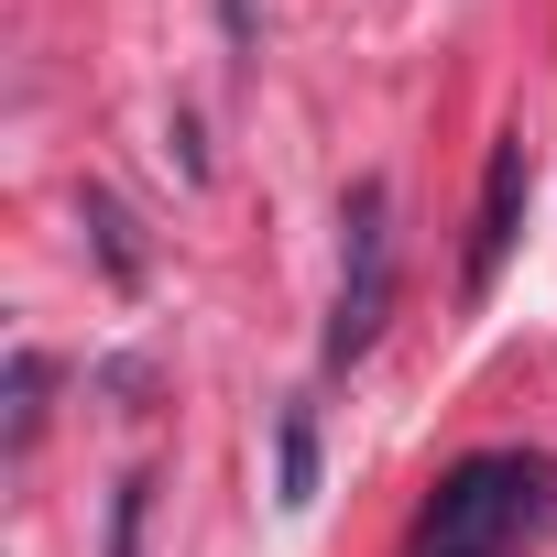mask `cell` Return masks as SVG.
<instances>
[{
	"label": "cell",
	"instance_id": "obj_1",
	"mask_svg": "<svg viewBox=\"0 0 557 557\" xmlns=\"http://www.w3.org/2000/svg\"><path fill=\"white\" fill-rule=\"evenodd\" d=\"M557 513V470L535 459V448H481V459H459L448 481H437V503H426V524H416V546H459V557H513L535 524Z\"/></svg>",
	"mask_w": 557,
	"mask_h": 557
},
{
	"label": "cell",
	"instance_id": "obj_2",
	"mask_svg": "<svg viewBox=\"0 0 557 557\" xmlns=\"http://www.w3.org/2000/svg\"><path fill=\"white\" fill-rule=\"evenodd\" d=\"M394 197H383V175H361L350 197H339V230H350V262H339V307H329V372H350L372 339H383V318H394Z\"/></svg>",
	"mask_w": 557,
	"mask_h": 557
},
{
	"label": "cell",
	"instance_id": "obj_3",
	"mask_svg": "<svg viewBox=\"0 0 557 557\" xmlns=\"http://www.w3.org/2000/svg\"><path fill=\"white\" fill-rule=\"evenodd\" d=\"M524 197H535V153H524V132H503L492 164H481V219H470V262H459V296H470V307L492 296L503 251L524 240Z\"/></svg>",
	"mask_w": 557,
	"mask_h": 557
},
{
	"label": "cell",
	"instance_id": "obj_4",
	"mask_svg": "<svg viewBox=\"0 0 557 557\" xmlns=\"http://www.w3.org/2000/svg\"><path fill=\"white\" fill-rule=\"evenodd\" d=\"M45 394H55V361L45 350H12V459L45 437Z\"/></svg>",
	"mask_w": 557,
	"mask_h": 557
},
{
	"label": "cell",
	"instance_id": "obj_5",
	"mask_svg": "<svg viewBox=\"0 0 557 557\" xmlns=\"http://www.w3.org/2000/svg\"><path fill=\"white\" fill-rule=\"evenodd\" d=\"M285 503H318V426H307V405H285Z\"/></svg>",
	"mask_w": 557,
	"mask_h": 557
},
{
	"label": "cell",
	"instance_id": "obj_6",
	"mask_svg": "<svg viewBox=\"0 0 557 557\" xmlns=\"http://www.w3.org/2000/svg\"><path fill=\"white\" fill-rule=\"evenodd\" d=\"M88 240H99V262L121 273V285H143V251H132V230H121V208H110V197H88Z\"/></svg>",
	"mask_w": 557,
	"mask_h": 557
},
{
	"label": "cell",
	"instance_id": "obj_7",
	"mask_svg": "<svg viewBox=\"0 0 557 557\" xmlns=\"http://www.w3.org/2000/svg\"><path fill=\"white\" fill-rule=\"evenodd\" d=\"M143 503H153V481L132 470V481H121V503H110V557H132V535H143Z\"/></svg>",
	"mask_w": 557,
	"mask_h": 557
},
{
	"label": "cell",
	"instance_id": "obj_8",
	"mask_svg": "<svg viewBox=\"0 0 557 557\" xmlns=\"http://www.w3.org/2000/svg\"><path fill=\"white\" fill-rule=\"evenodd\" d=\"M219 23H230V45H251V0H219Z\"/></svg>",
	"mask_w": 557,
	"mask_h": 557
},
{
	"label": "cell",
	"instance_id": "obj_9",
	"mask_svg": "<svg viewBox=\"0 0 557 557\" xmlns=\"http://www.w3.org/2000/svg\"><path fill=\"white\" fill-rule=\"evenodd\" d=\"M416 557H459V546H416Z\"/></svg>",
	"mask_w": 557,
	"mask_h": 557
}]
</instances>
